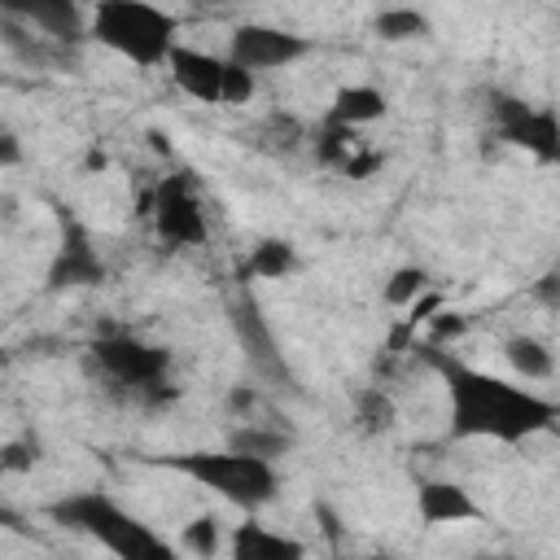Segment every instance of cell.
<instances>
[{"label":"cell","instance_id":"cell-1","mask_svg":"<svg viewBox=\"0 0 560 560\" xmlns=\"http://www.w3.org/2000/svg\"><path fill=\"white\" fill-rule=\"evenodd\" d=\"M429 363L438 368V376L446 381L451 394V433L455 438H490V442H525L542 429H551L556 420V402L512 385L503 376H490L446 350H433Z\"/></svg>","mask_w":560,"mask_h":560},{"label":"cell","instance_id":"cell-2","mask_svg":"<svg viewBox=\"0 0 560 560\" xmlns=\"http://www.w3.org/2000/svg\"><path fill=\"white\" fill-rule=\"evenodd\" d=\"M57 525L74 529V534H88L92 542H101L105 551L122 556V560H171L175 547L153 534L136 512H127L118 499H109L105 490H74L57 503L44 508Z\"/></svg>","mask_w":560,"mask_h":560},{"label":"cell","instance_id":"cell-3","mask_svg":"<svg viewBox=\"0 0 560 560\" xmlns=\"http://www.w3.org/2000/svg\"><path fill=\"white\" fill-rule=\"evenodd\" d=\"M175 35H179V18L149 0H96L88 18V39L105 44L109 52H118L140 70L166 66L171 48L179 44Z\"/></svg>","mask_w":560,"mask_h":560},{"label":"cell","instance_id":"cell-4","mask_svg":"<svg viewBox=\"0 0 560 560\" xmlns=\"http://www.w3.org/2000/svg\"><path fill=\"white\" fill-rule=\"evenodd\" d=\"M158 464L184 472L188 481L214 490L219 499H228V503H236V508H245V512L271 503L276 490H280V472H276V464L262 459V455H245V451H236V446H228V451H184V455H162Z\"/></svg>","mask_w":560,"mask_h":560},{"label":"cell","instance_id":"cell-5","mask_svg":"<svg viewBox=\"0 0 560 560\" xmlns=\"http://www.w3.org/2000/svg\"><path fill=\"white\" fill-rule=\"evenodd\" d=\"M88 363L96 368L101 381L136 394V398H171V350L127 337V332H109L96 337L88 350Z\"/></svg>","mask_w":560,"mask_h":560},{"label":"cell","instance_id":"cell-6","mask_svg":"<svg viewBox=\"0 0 560 560\" xmlns=\"http://www.w3.org/2000/svg\"><path fill=\"white\" fill-rule=\"evenodd\" d=\"M149 214H153L158 241L171 245V249H192V245H206V236H210L206 210H201L197 188H192L188 175H166L149 192Z\"/></svg>","mask_w":560,"mask_h":560},{"label":"cell","instance_id":"cell-7","mask_svg":"<svg viewBox=\"0 0 560 560\" xmlns=\"http://www.w3.org/2000/svg\"><path fill=\"white\" fill-rule=\"evenodd\" d=\"M315 52V39L311 35H298V31H284V26H267V22H241L228 39V57L254 74L262 70H284L302 57Z\"/></svg>","mask_w":560,"mask_h":560},{"label":"cell","instance_id":"cell-8","mask_svg":"<svg viewBox=\"0 0 560 560\" xmlns=\"http://www.w3.org/2000/svg\"><path fill=\"white\" fill-rule=\"evenodd\" d=\"M101 280H105V258L96 254L83 223L61 214V245L48 262V289H92Z\"/></svg>","mask_w":560,"mask_h":560},{"label":"cell","instance_id":"cell-9","mask_svg":"<svg viewBox=\"0 0 560 560\" xmlns=\"http://www.w3.org/2000/svg\"><path fill=\"white\" fill-rule=\"evenodd\" d=\"M0 13L31 31H44L57 44H70V48H79L88 39V18H83L79 0H0Z\"/></svg>","mask_w":560,"mask_h":560},{"label":"cell","instance_id":"cell-10","mask_svg":"<svg viewBox=\"0 0 560 560\" xmlns=\"http://www.w3.org/2000/svg\"><path fill=\"white\" fill-rule=\"evenodd\" d=\"M166 70H171L175 88H179V92H188L192 101H201V105H223L228 57H214V52H201V48L175 44V48H171V57H166Z\"/></svg>","mask_w":560,"mask_h":560},{"label":"cell","instance_id":"cell-11","mask_svg":"<svg viewBox=\"0 0 560 560\" xmlns=\"http://www.w3.org/2000/svg\"><path fill=\"white\" fill-rule=\"evenodd\" d=\"M416 512H420L424 525H459V521H477L481 516V503L459 481H420Z\"/></svg>","mask_w":560,"mask_h":560},{"label":"cell","instance_id":"cell-12","mask_svg":"<svg viewBox=\"0 0 560 560\" xmlns=\"http://www.w3.org/2000/svg\"><path fill=\"white\" fill-rule=\"evenodd\" d=\"M0 39L13 48L18 61L44 66V70H70V66H74V52H79V48L57 44V39H48L44 31H31V26H22V22H13V18H4V13H0Z\"/></svg>","mask_w":560,"mask_h":560},{"label":"cell","instance_id":"cell-13","mask_svg":"<svg viewBox=\"0 0 560 560\" xmlns=\"http://www.w3.org/2000/svg\"><path fill=\"white\" fill-rule=\"evenodd\" d=\"M232 324H236L241 346L249 350V359H254L262 372H284V368H280V350H276V341H271V328H267V319H262V311H258V302H254L249 293H241V298L232 302Z\"/></svg>","mask_w":560,"mask_h":560},{"label":"cell","instance_id":"cell-14","mask_svg":"<svg viewBox=\"0 0 560 560\" xmlns=\"http://www.w3.org/2000/svg\"><path fill=\"white\" fill-rule=\"evenodd\" d=\"M228 551H232L236 560H302V556H306V547H302L298 538L271 534V529L258 525V521L236 525L232 538H228Z\"/></svg>","mask_w":560,"mask_h":560},{"label":"cell","instance_id":"cell-15","mask_svg":"<svg viewBox=\"0 0 560 560\" xmlns=\"http://www.w3.org/2000/svg\"><path fill=\"white\" fill-rule=\"evenodd\" d=\"M385 109H389V101H385L381 88H372V83H346V88H337L324 122H337V127H354L359 131V127L385 118Z\"/></svg>","mask_w":560,"mask_h":560},{"label":"cell","instance_id":"cell-16","mask_svg":"<svg viewBox=\"0 0 560 560\" xmlns=\"http://www.w3.org/2000/svg\"><path fill=\"white\" fill-rule=\"evenodd\" d=\"M508 144H521V149H529L542 166H551V162L560 158V127H556V109H551V105H529L525 122L512 131V140H508Z\"/></svg>","mask_w":560,"mask_h":560},{"label":"cell","instance_id":"cell-17","mask_svg":"<svg viewBox=\"0 0 560 560\" xmlns=\"http://www.w3.org/2000/svg\"><path fill=\"white\" fill-rule=\"evenodd\" d=\"M503 359H508L512 372L525 376V381H551V376H556V354H551V346L538 341V337H529V332L508 337V341H503Z\"/></svg>","mask_w":560,"mask_h":560},{"label":"cell","instance_id":"cell-18","mask_svg":"<svg viewBox=\"0 0 560 560\" xmlns=\"http://www.w3.org/2000/svg\"><path fill=\"white\" fill-rule=\"evenodd\" d=\"M298 267V249L280 236H267L254 245V254L241 262V276H258V280H284Z\"/></svg>","mask_w":560,"mask_h":560},{"label":"cell","instance_id":"cell-19","mask_svg":"<svg viewBox=\"0 0 560 560\" xmlns=\"http://www.w3.org/2000/svg\"><path fill=\"white\" fill-rule=\"evenodd\" d=\"M372 31H376L381 39H389V44H407V39H429L433 22H429V13L411 9V4H389V9L376 13Z\"/></svg>","mask_w":560,"mask_h":560},{"label":"cell","instance_id":"cell-20","mask_svg":"<svg viewBox=\"0 0 560 560\" xmlns=\"http://www.w3.org/2000/svg\"><path fill=\"white\" fill-rule=\"evenodd\" d=\"M228 446H236V451H245V455L276 459V455H284V451L293 446V438L280 433V429H254V424H245V429H236V433L228 438Z\"/></svg>","mask_w":560,"mask_h":560},{"label":"cell","instance_id":"cell-21","mask_svg":"<svg viewBox=\"0 0 560 560\" xmlns=\"http://www.w3.org/2000/svg\"><path fill=\"white\" fill-rule=\"evenodd\" d=\"M424 289H429V271L416 267V262H407V267H398V271L385 280V306H411Z\"/></svg>","mask_w":560,"mask_h":560},{"label":"cell","instance_id":"cell-22","mask_svg":"<svg viewBox=\"0 0 560 560\" xmlns=\"http://www.w3.org/2000/svg\"><path fill=\"white\" fill-rule=\"evenodd\" d=\"M350 153H354V127L324 122V127L315 131V158H319L324 166H341Z\"/></svg>","mask_w":560,"mask_h":560},{"label":"cell","instance_id":"cell-23","mask_svg":"<svg viewBox=\"0 0 560 560\" xmlns=\"http://www.w3.org/2000/svg\"><path fill=\"white\" fill-rule=\"evenodd\" d=\"M258 136L267 140V149L276 153H289V149H298V140H302V122L293 118V114H271L262 127H258Z\"/></svg>","mask_w":560,"mask_h":560},{"label":"cell","instance_id":"cell-24","mask_svg":"<svg viewBox=\"0 0 560 560\" xmlns=\"http://www.w3.org/2000/svg\"><path fill=\"white\" fill-rule=\"evenodd\" d=\"M354 407H359V420H363V429H389L394 424V402L381 394V389H363L359 398H354Z\"/></svg>","mask_w":560,"mask_h":560},{"label":"cell","instance_id":"cell-25","mask_svg":"<svg viewBox=\"0 0 560 560\" xmlns=\"http://www.w3.org/2000/svg\"><path fill=\"white\" fill-rule=\"evenodd\" d=\"M184 547L197 551V556H214V551H219V521H214L210 512L197 516V521H188V525H184Z\"/></svg>","mask_w":560,"mask_h":560},{"label":"cell","instance_id":"cell-26","mask_svg":"<svg viewBox=\"0 0 560 560\" xmlns=\"http://www.w3.org/2000/svg\"><path fill=\"white\" fill-rule=\"evenodd\" d=\"M39 459V442L35 438H18L0 446V472H31Z\"/></svg>","mask_w":560,"mask_h":560},{"label":"cell","instance_id":"cell-27","mask_svg":"<svg viewBox=\"0 0 560 560\" xmlns=\"http://www.w3.org/2000/svg\"><path fill=\"white\" fill-rule=\"evenodd\" d=\"M376 166H381V153H372V149H359V144H354V153H350V158H346L337 171H346L350 179H368Z\"/></svg>","mask_w":560,"mask_h":560},{"label":"cell","instance_id":"cell-28","mask_svg":"<svg viewBox=\"0 0 560 560\" xmlns=\"http://www.w3.org/2000/svg\"><path fill=\"white\" fill-rule=\"evenodd\" d=\"M18 162H22V140H18V131L9 122H0V171L18 166Z\"/></svg>","mask_w":560,"mask_h":560},{"label":"cell","instance_id":"cell-29","mask_svg":"<svg viewBox=\"0 0 560 560\" xmlns=\"http://www.w3.org/2000/svg\"><path fill=\"white\" fill-rule=\"evenodd\" d=\"M464 332V319L459 315H451V311H442V319H433V337L442 341V337H459Z\"/></svg>","mask_w":560,"mask_h":560},{"label":"cell","instance_id":"cell-30","mask_svg":"<svg viewBox=\"0 0 560 560\" xmlns=\"http://www.w3.org/2000/svg\"><path fill=\"white\" fill-rule=\"evenodd\" d=\"M556 284H560V276H556V271H547V276H542L538 284H534V293H538V298H542L547 306H556V302H560V293H556Z\"/></svg>","mask_w":560,"mask_h":560},{"label":"cell","instance_id":"cell-31","mask_svg":"<svg viewBox=\"0 0 560 560\" xmlns=\"http://www.w3.org/2000/svg\"><path fill=\"white\" fill-rule=\"evenodd\" d=\"M192 4H228V0H192Z\"/></svg>","mask_w":560,"mask_h":560}]
</instances>
